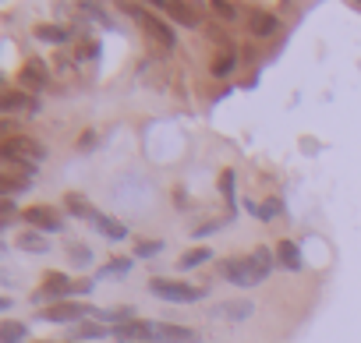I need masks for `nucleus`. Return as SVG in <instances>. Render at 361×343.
<instances>
[{
	"label": "nucleus",
	"mask_w": 361,
	"mask_h": 343,
	"mask_svg": "<svg viewBox=\"0 0 361 343\" xmlns=\"http://www.w3.org/2000/svg\"><path fill=\"white\" fill-rule=\"evenodd\" d=\"M114 339L128 343V339H138V343H199V332L195 329H185V325H170V322H121L110 329Z\"/></svg>",
	"instance_id": "1"
},
{
	"label": "nucleus",
	"mask_w": 361,
	"mask_h": 343,
	"mask_svg": "<svg viewBox=\"0 0 361 343\" xmlns=\"http://www.w3.org/2000/svg\"><path fill=\"white\" fill-rule=\"evenodd\" d=\"M269 273H273V255H269V248H255V255L220 262V276H224L227 283H234V287H255V283H262Z\"/></svg>",
	"instance_id": "2"
},
{
	"label": "nucleus",
	"mask_w": 361,
	"mask_h": 343,
	"mask_svg": "<svg viewBox=\"0 0 361 343\" xmlns=\"http://www.w3.org/2000/svg\"><path fill=\"white\" fill-rule=\"evenodd\" d=\"M71 294H89V280H78V283H75V280H68L64 273H47V280H43V287L32 294V301H39V304H43V301H54V304H57V301H68Z\"/></svg>",
	"instance_id": "3"
},
{
	"label": "nucleus",
	"mask_w": 361,
	"mask_h": 343,
	"mask_svg": "<svg viewBox=\"0 0 361 343\" xmlns=\"http://www.w3.org/2000/svg\"><path fill=\"white\" fill-rule=\"evenodd\" d=\"M0 159H11V163H39L47 159V145L29 138V135H11L0 142Z\"/></svg>",
	"instance_id": "4"
},
{
	"label": "nucleus",
	"mask_w": 361,
	"mask_h": 343,
	"mask_svg": "<svg viewBox=\"0 0 361 343\" xmlns=\"http://www.w3.org/2000/svg\"><path fill=\"white\" fill-rule=\"evenodd\" d=\"M124 11L128 15H135V22L145 29V36L156 43V46H163V50H173L177 46V36H173V29L163 22V18H156L149 8H135V4H124Z\"/></svg>",
	"instance_id": "5"
},
{
	"label": "nucleus",
	"mask_w": 361,
	"mask_h": 343,
	"mask_svg": "<svg viewBox=\"0 0 361 343\" xmlns=\"http://www.w3.org/2000/svg\"><path fill=\"white\" fill-rule=\"evenodd\" d=\"M36 177V166L32 163H11V159H0V195L11 199L15 192L29 188Z\"/></svg>",
	"instance_id": "6"
},
{
	"label": "nucleus",
	"mask_w": 361,
	"mask_h": 343,
	"mask_svg": "<svg viewBox=\"0 0 361 343\" xmlns=\"http://www.w3.org/2000/svg\"><path fill=\"white\" fill-rule=\"evenodd\" d=\"M149 290H152L156 297L170 301V304H195V301L202 297V290H199V287H192V283H180V280H166V276L149 280Z\"/></svg>",
	"instance_id": "7"
},
{
	"label": "nucleus",
	"mask_w": 361,
	"mask_h": 343,
	"mask_svg": "<svg viewBox=\"0 0 361 343\" xmlns=\"http://www.w3.org/2000/svg\"><path fill=\"white\" fill-rule=\"evenodd\" d=\"M92 308L85 304V301H57V304H43L39 308V318L43 322H85V315H89Z\"/></svg>",
	"instance_id": "8"
},
{
	"label": "nucleus",
	"mask_w": 361,
	"mask_h": 343,
	"mask_svg": "<svg viewBox=\"0 0 361 343\" xmlns=\"http://www.w3.org/2000/svg\"><path fill=\"white\" fill-rule=\"evenodd\" d=\"M22 216H25V223H29L32 230H43V234H54V230L64 227V220H61L57 209H50V206H29Z\"/></svg>",
	"instance_id": "9"
},
{
	"label": "nucleus",
	"mask_w": 361,
	"mask_h": 343,
	"mask_svg": "<svg viewBox=\"0 0 361 343\" xmlns=\"http://www.w3.org/2000/svg\"><path fill=\"white\" fill-rule=\"evenodd\" d=\"M18 82H22V89H25L29 96H32V92H39V89H47V82H50V78H47V64H43V61H36V57H32V61H25V64H22V71H18Z\"/></svg>",
	"instance_id": "10"
},
{
	"label": "nucleus",
	"mask_w": 361,
	"mask_h": 343,
	"mask_svg": "<svg viewBox=\"0 0 361 343\" xmlns=\"http://www.w3.org/2000/svg\"><path fill=\"white\" fill-rule=\"evenodd\" d=\"M177 25H185V29H195L199 22H202V15H199V8L195 4H185V0H170V4H159Z\"/></svg>",
	"instance_id": "11"
},
{
	"label": "nucleus",
	"mask_w": 361,
	"mask_h": 343,
	"mask_svg": "<svg viewBox=\"0 0 361 343\" xmlns=\"http://www.w3.org/2000/svg\"><path fill=\"white\" fill-rule=\"evenodd\" d=\"M64 209H68L71 216H78V220H89V223H96V220L103 216V213H99V209H96V206H92L85 195H78V192H71V195L64 199Z\"/></svg>",
	"instance_id": "12"
},
{
	"label": "nucleus",
	"mask_w": 361,
	"mask_h": 343,
	"mask_svg": "<svg viewBox=\"0 0 361 343\" xmlns=\"http://www.w3.org/2000/svg\"><path fill=\"white\" fill-rule=\"evenodd\" d=\"M234 64H238L234 43H220V54H216V61H213V78H227V75L234 71Z\"/></svg>",
	"instance_id": "13"
},
{
	"label": "nucleus",
	"mask_w": 361,
	"mask_h": 343,
	"mask_svg": "<svg viewBox=\"0 0 361 343\" xmlns=\"http://www.w3.org/2000/svg\"><path fill=\"white\" fill-rule=\"evenodd\" d=\"M276 262H280L287 273H298V269H301V248H298L294 241H280V248H276Z\"/></svg>",
	"instance_id": "14"
},
{
	"label": "nucleus",
	"mask_w": 361,
	"mask_h": 343,
	"mask_svg": "<svg viewBox=\"0 0 361 343\" xmlns=\"http://www.w3.org/2000/svg\"><path fill=\"white\" fill-rule=\"evenodd\" d=\"M22 251H32V255H47L50 251V244H47V237L39 234V230H25V234H18V241H15Z\"/></svg>",
	"instance_id": "15"
},
{
	"label": "nucleus",
	"mask_w": 361,
	"mask_h": 343,
	"mask_svg": "<svg viewBox=\"0 0 361 343\" xmlns=\"http://www.w3.org/2000/svg\"><path fill=\"white\" fill-rule=\"evenodd\" d=\"M22 106L36 110V99H32L29 92H15V89H8L4 96H0V110H4V113H11V110H22Z\"/></svg>",
	"instance_id": "16"
},
{
	"label": "nucleus",
	"mask_w": 361,
	"mask_h": 343,
	"mask_svg": "<svg viewBox=\"0 0 361 343\" xmlns=\"http://www.w3.org/2000/svg\"><path fill=\"white\" fill-rule=\"evenodd\" d=\"M25 336H29V325L25 322H15V318L0 322V343H22Z\"/></svg>",
	"instance_id": "17"
},
{
	"label": "nucleus",
	"mask_w": 361,
	"mask_h": 343,
	"mask_svg": "<svg viewBox=\"0 0 361 343\" xmlns=\"http://www.w3.org/2000/svg\"><path fill=\"white\" fill-rule=\"evenodd\" d=\"M280 29V18L269 15V11H255L252 15V36H273Z\"/></svg>",
	"instance_id": "18"
},
{
	"label": "nucleus",
	"mask_w": 361,
	"mask_h": 343,
	"mask_svg": "<svg viewBox=\"0 0 361 343\" xmlns=\"http://www.w3.org/2000/svg\"><path fill=\"white\" fill-rule=\"evenodd\" d=\"M103 336H110V329L99 325V322H78V325L71 329V339H75V343H82V339H103Z\"/></svg>",
	"instance_id": "19"
},
{
	"label": "nucleus",
	"mask_w": 361,
	"mask_h": 343,
	"mask_svg": "<svg viewBox=\"0 0 361 343\" xmlns=\"http://www.w3.org/2000/svg\"><path fill=\"white\" fill-rule=\"evenodd\" d=\"M36 39H39V43H54V46H61V43L71 39V32H68L64 25H36Z\"/></svg>",
	"instance_id": "20"
},
{
	"label": "nucleus",
	"mask_w": 361,
	"mask_h": 343,
	"mask_svg": "<svg viewBox=\"0 0 361 343\" xmlns=\"http://www.w3.org/2000/svg\"><path fill=\"white\" fill-rule=\"evenodd\" d=\"M92 227H96L103 237H110V241H121V237H128V227H124L121 220H110V216H99Z\"/></svg>",
	"instance_id": "21"
},
{
	"label": "nucleus",
	"mask_w": 361,
	"mask_h": 343,
	"mask_svg": "<svg viewBox=\"0 0 361 343\" xmlns=\"http://www.w3.org/2000/svg\"><path fill=\"white\" fill-rule=\"evenodd\" d=\"M209 258H213V251L202 244V248H192V251H185L177 266H180V269H195V266H202V262H209Z\"/></svg>",
	"instance_id": "22"
},
{
	"label": "nucleus",
	"mask_w": 361,
	"mask_h": 343,
	"mask_svg": "<svg viewBox=\"0 0 361 343\" xmlns=\"http://www.w3.org/2000/svg\"><path fill=\"white\" fill-rule=\"evenodd\" d=\"M280 213H283V202H280V199H269V202H262V206H259V213H255V216H259L262 223H269V220H276Z\"/></svg>",
	"instance_id": "23"
},
{
	"label": "nucleus",
	"mask_w": 361,
	"mask_h": 343,
	"mask_svg": "<svg viewBox=\"0 0 361 343\" xmlns=\"http://www.w3.org/2000/svg\"><path fill=\"white\" fill-rule=\"evenodd\" d=\"M220 195H224V199H227V206L234 209V170H231V166L220 174Z\"/></svg>",
	"instance_id": "24"
},
{
	"label": "nucleus",
	"mask_w": 361,
	"mask_h": 343,
	"mask_svg": "<svg viewBox=\"0 0 361 343\" xmlns=\"http://www.w3.org/2000/svg\"><path fill=\"white\" fill-rule=\"evenodd\" d=\"M128 269H131V258H110L99 273H103V276H124Z\"/></svg>",
	"instance_id": "25"
},
{
	"label": "nucleus",
	"mask_w": 361,
	"mask_h": 343,
	"mask_svg": "<svg viewBox=\"0 0 361 343\" xmlns=\"http://www.w3.org/2000/svg\"><path fill=\"white\" fill-rule=\"evenodd\" d=\"M68 255H71V262H75V266H89V258H92V251H89L85 244H78V241H75V244H68Z\"/></svg>",
	"instance_id": "26"
},
{
	"label": "nucleus",
	"mask_w": 361,
	"mask_h": 343,
	"mask_svg": "<svg viewBox=\"0 0 361 343\" xmlns=\"http://www.w3.org/2000/svg\"><path fill=\"white\" fill-rule=\"evenodd\" d=\"M209 8H213V15H220V22H234L238 18V8L234 4H224V0H213Z\"/></svg>",
	"instance_id": "27"
},
{
	"label": "nucleus",
	"mask_w": 361,
	"mask_h": 343,
	"mask_svg": "<svg viewBox=\"0 0 361 343\" xmlns=\"http://www.w3.org/2000/svg\"><path fill=\"white\" fill-rule=\"evenodd\" d=\"M159 251H163V244H159V241H145V244H138V248H135V255H138V258H149V255H159Z\"/></svg>",
	"instance_id": "28"
},
{
	"label": "nucleus",
	"mask_w": 361,
	"mask_h": 343,
	"mask_svg": "<svg viewBox=\"0 0 361 343\" xmlns=\"http://www.w3.org/2000/svg\"><path fill=\"white\" fill-rule=\"evenodd\" d=\"M96 54H99V43H92V39H89V43H82V46H78V57H82V61H85V57H89V61H92V57H96Z\"/></svg>",
	"instance_id": "29"
},
{
	"label": "nucleus",
	"mask_w": 361,
	"mask_h": 343,
	"mask_svg": "<svg viewBox=\"0 0 361 343\" xmlns=\"http://www.w3.org/2000/svg\"><path fill=\"white\" fill-rule=\"evenodd\" d=\"M0 213H4V223H8V220H15V202H11V199H4V206H0Z\"/></svg>",
	"instance_id": "30"
},
{
	"label": "nucleus",
	"mask_w": 361,
	"mask_h": 343,
	"mask_svg": "<svg viewBox=\"0 0 361 343\" xmlns=\"http://www.w3.org/2000/svg\"><path fill=\"white\" fill-rule=\"evenodd\" d=\"M78 145H82V149H89V145H96V135H82V138H78Z\"/></svg>",
	"instance_id": "31"
},
{
	"label": "nucleus",
	"mask_w": 361,
	"mask_h": 343,
	"mask_svg": "<svg viewBox=\"0 0 361 343\" xmlns=\"http://www.w3.org/2000/svg\"><path fill=\"white\" fill-rule=\"evenodd\" d=\"M39 343H57V339H39ZM68 343H75V339H68Z\"/></svg>",
	"instance_id": "32"
}]
</instances>
